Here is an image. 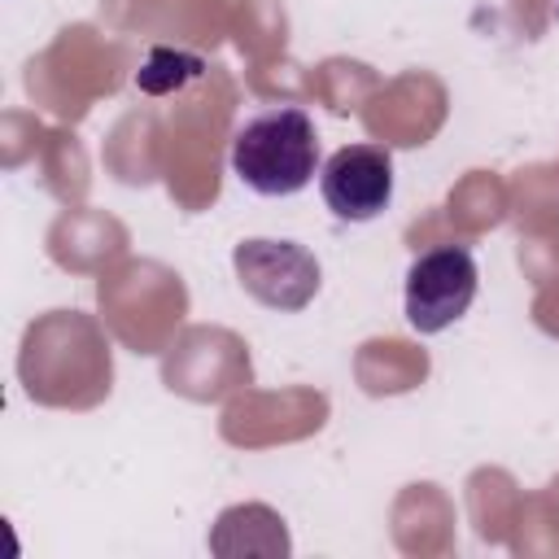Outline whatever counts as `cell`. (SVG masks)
<instances>
[{
  "label": "cell",
  "instance_id": "5b68a950",
  "mask_svg": "<svg viewBox=\"0 0 559 559\" xmlns=\"http://www.w3.org/2000/svg\"><path fill=\"white\" fill-rule=\"evenodd\" d=\"M201 70H205V61L192 57V52H179V48H153L148 61H144L140 74H135V87L148 92V96H166V92H179L183 83L201 79Z\"/></svg>",
  "mask_w": 559,
  "mask_h": 559
},
{
  "label": "cell",
  "instance_id": "277c9868",
  "mask_svg": "<svg viewBox=\"0 0 559 559\" xmlns=\"http://www.w3.org/2000/svg\"><path fill=\"white\" fill-rule=\"evenodd\" d=\"M319 192L341 223H367L393 201V157L380 144H345L319 166Z\"/></svg>",
  "mask_w": 559,
  "mask_h": 559
},
{
  "label": "cell",
  "instance_id": "6da1fadb",
  "mask_svg": "<svg viewBox=\"0 0 559 559\" xmlns=\"http://www.w3.org/2000/svg\"><path fill=\"white\" fill-rule=\"evenodd\" d=\"M231 170L258 197H293L319 175V135L306 109L280 105L249 118L231 140Z\"/></svg>",
  "mask_w": 559,
  "mask_h": 559
},
{
  "label": "cell",
  "instance_id": "7a4b0ae2",
  "mask_svg": "<svg viewBox=\"0 0 559 559\" xmlns=\"http://www.w3.org/2000/svg\"><path fill=\"white\" fill-rule=\"evenodd\" d=\"M476 284H480V271H476V258L467 245H437V249L419 253L406 271V297H402L406 323L419 336L445 332L450 323H459L472 310Z\"/></svg>",
  "mask_w": 559,
  "mask_h": 559
},
{
  "label": "cell",
  "instance_id": "3957f363",
  "mask_svg": "<svg viewBox=\"0 0 559 559\" xmlns=\"http://www.w3.org/2000/svg\"><path fill=\"white\" fill-rule=\"evenodd\" d=\"M231 266L240 288L271 310H306L319 293V262L293 240H240Z\"/></svg>",
  "mask_w": 559,
  "mask_h": 559
}]
</instances>
